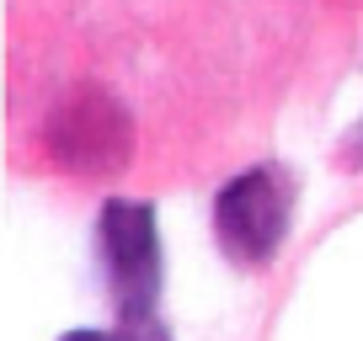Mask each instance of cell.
<instances>
[{
	"label": "cell",
	"instance_id": "cell-1",
	"mask_svg": "<svg viewBox=\"0 0 363 341\" xmlns=\"http://www.w3.org/2000/svg\"><path fill=\"white\" fill-rule=\"evenodd\" d=\"M294 182L278 166H251L214 197V235L235 267H267L289 235Z\"/></svg>",
	"mask_w": 363,
	"mask_h": 341
},
{
	"label": "cell",
	"instance_id": "cell-2",
	"mask_svg": "<svg viewBox=\"0 0 363 341\" xmlns=\"http://www.w3.org/2000/svg\"><path fill=\"white\" fill-rule=\"evenodd\" d=\"M102 245L107 272H113V299L128 320H150V304L160 294V250H155V219L145 203H113L102 208Z\"/></svg>",
	"mask_w": 363,
	"mask_h": 341
}]
</instances>
